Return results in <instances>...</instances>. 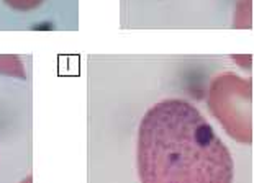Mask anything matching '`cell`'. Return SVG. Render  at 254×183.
<instances>
[{
	"instance_id": "6da1fadb",
	"label": "cell",
	"mask_w": 254,
	"mask_h": 183,
	"mask_svg": "<svg viewBox=\"0 0 254 183\" xmlns=\"http://www.w3.org/2000/svg\"><path fill=\"white\" fill-rule=\"evenodd\" d=\"M139 183H233L235 162L213 126L182 98L144 113L136 139Z\"/></svg>"
},
{
	"instance_id": "277c9868",
	"label": "cell",
	"mask_w": 254,
	"mask_h": 183,
	"mask_svg": "<svg viewBox=\"0 0 254 183\" xmlns=\"http://www.w3.org/2000/svg\"><path fill=\"white\" fill-rule=\"evenodd\" d=\"M5 5L10 8L18 10V12H30V10L38 8L45 0H3Z\"/></svg>"
},
{
	"instance_id": "7a4b0ae2",
	"label": "cell",
	"mask_w": 254,
	"mask_h": 183,
	"mask_svg": "<svg viewBox=\"0 0 254 183\" xmlns=\"http://www.w3.org/2000/svg\"><path fill=\"white\" fill-rule=\"evenodd\" d=\"M210 113L236 142H253V82L235 72L217 75L208 87Z\"/></svg>"
},
{
	"instance_id": "3957f363",
	"label": "cell",
	"mask_w": 254,
	"mask_h": 183,
	"mask_svg": "<svg viewBox=\"0 0 254 183\" xmlns=\"http://www.w3.org/2000/svg\"><path fill=\"white\" fill-rule=\"evenodd\" d=\"M0 74L10 75V77L25 79V69L18 56L0 54Z\"/></svg>"
},
{
	"instance_id": "5b68a950",
	"label": "cell",
	"mask_w": 254,
	"mask_h": 183,
	"mask_svg": "<svg viewBox=\"0 0 254 183\" xmlns=\"http://www.w3.org/2000/svg\"><path fill=\"white\" fill-rule=\"evenodd\" d=\"M31 182H33V179H31V177H26L25 182H21V183H31Z\"/></svg>"
}]
</instances>
